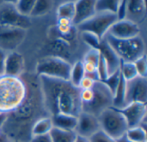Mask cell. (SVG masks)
<instances>
[{
	"label": "cell",
	"mask_w": 147,
	"mask_h": 142,
	"mask_svg": "<svg viewBox=\"0 0 147 142\" xmlns=\"http://www.w3.org/2000/svg\"><path fill=\"white\" fill-rule=\"evenodd\" d=\"M96 0L75 1V15L72 20L74 27H78L96 15Z\"/></svg>",
	"instance_id": "obj_15"
},
{
	"label": "cell",
	"mask_w": 147,
	"mask_h": 142,
	"mask_svg": "<svg viewBox=\"0 0 147 142\" xmlns=\"http://www.w3.org/2000/svg\"><path fill=\"white\" fill-rule=\"evenodd\" d=\"M81 37H82L83 40L84 41V43H86L88 45H90V47L91 49H97L98 45H100V43L102 41L96 35H94L90 33L83 32V33H81Z\"/></svg>",
	"instance_id": "obj_33"
},
{
	"label": "cell",
	"mask_w": 147,
	"mask_h": 142,
	"mask_svg": "<svg viewBox=\"0 0 147 142\" xmlns=\"http://www.w3.org/2000/svg\"><path fill=\"white\" fill-rule=\"evenodd\" d=\"M29 142H52L49 135H40V136H32Z\"/></svg>",
	"instance_id": "obj_38"
},
{
	"label": "cell",
	"mask_w": 147,
	"mask_h": 142,
	"mask_svg": "<svg viewBox=\"0 0 147 142\" xmlns=\"http://www.w3.org/2000/svg\"><path fill=\"white\" fill-rule=\"evenodd\" d=\"M27 86V95L22 105L13 112L7 114V119L1 129L13 141L29 142L33 124L40 118L49 117L44 108L38 76H21Z\"/></svg>",
	"instance_id": "obj_1"
},
{
	"label": "cell",
	"mask_w": 147,
	"mask_h": 142,
	"mask_svg": "<svg viewBox=\"0 0 147 142\" xmlns=\"http://www.w3.org/2000/svg\"><path fill=\"white\" fill-rule=\"evenodd\" d=\"M145 13H146V4L144 1H139V0L127 1V19L132 21L133 17H134L133 21L136 23V19L143 18Z\"/></svg>",
	"instance_id": "obj_20"
},
{
	"label": "cell",
	"mask_w": 147,
	"mask_h": 142,
	"mask_svg": "<svg viewBox=\"0 0 147 142\" xmlns=\"http://www.w3.org/2000/svg\"><path fill=\"white\" fill-rule=\"evenodd\" d=\"M73 142H90V141L88 138H85V137H83V136H80V135H76L75 139H74V141Z\"/></svg>",
	"instance_id": "obj_40"
},
{
	"label": "cell",
	"mask_w": 147,
	"mask_h": 142,
	"mask_svg": "<svg viewBox=\"0 0 147 142\" xmlns=\"http://www.w3.org/2000/svg\"><path fill=\"white\" fill-rule=\"evenodd\" d=\"M115 15H116L117 21H121V20L127 19V1H126V0L120 1V4L118 6Z\"/></svg>",
	"instance_id": "obj_35"
},
{
	"label": "cell",
	"mask_w": 147,
	"mask_h": 142,
	"mask_svg": "<svg viewBox=\"0 0 147 142\" xmlns=\"http://www.w3.org/2000/svg\"><path fill=\"white\" fill-rule=\"evenodd\" d=\"M53 128L66 131L75 133V129L78 124V117L68 115V114H58L56 116L51 117Z\"/></svg>",
	"instance_id": "obj_18"
},
{
	"label": "cell",
	"mask_w": 147,
	"mask_h": 142,
	"mask_svg": "<svg viewBox=\"0 0 147 142\" xmlns=\"http://www.w3.org/2000/svg\"><path fill=\"white\" fill-rule=\"evenodd\" d=\"M84 77V70L82 61H78L71 65L69 81L76 87H78L80 81Z\"/></svg>",
	"instance_id": "obj_24"
},
{
	"label": "cell",
	"mask_w": 147,
	"mask_h": 142,
	"mask_svg": "<svg viewBox=\"0 0 147 142\" xmlns=\"http://www.w3.org/2000/svg\"><path fill=\"white\" fill-rule=\"evenodd\" d=\"M44 108L49 117L68 114L78 117L82 112L80 89L69 81L38 76Z\"/></svg>",
	"instance_id": "obj_2"
},
{
	"label": "cell",
	"mask_w": 147,
	"mask_h": 142,
	"mask_svg": "<svg viewBox=\"0 0 147 142\" xmlns=\"http://www.w3.org/2000/svg\"><path fill=\"white\" fill-rule=\"evenodd\" d=\"M118 111L124 117L127 123L128 129L138 127V126H142L146 118V104L131 103Z\"/></svg>",
	"instance_id": "obj_12"
},
{
	"label": "cell",
	"mask_w": 147,
	"mask_h": 142,
	"mask_svg": "<svg viewBox=\"0 0 147 142\" xmlns=\"http://www.w3.org/2000/svg\"><path fill=\"white\" fill-rule=\"evenodd\" d=\"M24 71V57L16 51L8 52L4 63V75L21 77Z\"/></svg>",
	"instance_id": "obj_16"
},
{
	"label": "cell",
	"mask_w": 147,
	"mask_h": 142,
	"mask_svg": "<svg viewBox=\"0 0 147 142\" xmlns=\"http://www.w3.org/2000/svg\"><path fill=\"white\" fill-rule=\"evenodd\" d=\"M52 142H73L76 134L53 128L49 134Z\"/></svg>",
	"instance_id": "obj_27"
},
{
	"label": "cell",
	"mask_w": 147,
	"mask_h": 142,
	"mask_svg": "<svg viewBox=\"0 0 147 142\" xmlns=\"http://www.w3.org/2000/svg\"><path fill=\"white\" fill-rule=\"evenodd\" d=\"M1 133H2V131H1V129H0V134H1Z\"/></svg>",
	"instance_id": "obj_44"
},
{
	"label": "cell",
	"mask_w": 147,
	"mask_h": 142,
	"mask_svg": "<svg viewBox=\"0 0 147 142\" xmlns=\"http://www.w3.org/2000/svg\"><path fill=\"white\" fill-rule=\"evenodd\" d=\"M140 28L138 23L125 19L116 21L111 26L107 34L118 39H128L140 36Z\"/></svg>",
	"instance_id": "obj_13"
},
{
	"label": "cell",
	"mask_w": 147,
	"mask_h": 142,
	"mask_svg": "<svg viewBox=\"0 0 147 142\" xmlns=\"http://www.w3.org/2000/svg\"><path fill=\"white\" fill-rule=\"evenodd\" d=\"M57 18H66L72 21L75 15V1H69L60 4L57 9Z\"/></svg>",
	"instance_id": "obj_26"
},
{
	"label": "cell",
	"mask_w": 147,
	"mask_h": 142,
	"mask_svg": "<svg viewBox=\"0 0 147 142\" xmlns=\"http://www.w3.org/2000/svg\"><path fill=\"white\" fill-rule=\"evenodd\" d=\"M27 30L9 26H0V49L5 52L15 51L25 40Z\"/></svg>",
	"instance_id": "obj_10"
},
{
	"label": "cell",
	"mask_w": 147,
	"mask_h": 142,
	"mask_svg": "<svg viewBox=\"0 0 147 142\" xmlns=\"http://www.w3.org/2000/svg\"><path fill=\"white\" fill-rule=\"evenodd\" d=\"M120 4L119 0H98L96 1V13H110L116 14L118 6Z\"/></svg>",
	"instance_id": "obj_22"
},
{
	"label": "cell",
	"mask_w": 147,
	"mask_h": 142,
	"mask_svg": "<svg viewBox=\"0 0 147 142\" xmlns=\"http://www.w3.org/2000/svg\"><path fill=\"white\" fill-rule=\"evenodd\" d=\"M121 76V71H120V69H118L117 71L114 72L111 75H109L106 80L102 81L109 89V91L111 92V93L113 95H114V93H115V90H116V88H117V87L119 85Z\"/></svg>",
	"instance_id": "obj_30"
},
{
	"label": "cell",
	"mask_w": 147,
	"mask_h": 142,
	"mask_svg": "<svg viewBox=\"0 0 147 142\" xmlns=\"http://www.w3.org/2000/svg\"><path fill=\"white\" fill-rule=\"evenodd\" d=\"M0 26L16 27L28 30L32 26L30 17L22 15L16 9L14 2H0Z\"/></svg>",
	"instance_id": "obj_9"
},
{
	"label": "cell",
	"mask_w": 147,
	"mask_h": 142,
	"mask_svg": "<svg viewBox=\"0 0 147 142\" xmlns=\"http://www.w3.org/2000/svg\"><path fill=\"white\" fill-rule=\"evenodd\" d=\"M17 11L23 16L30 17L35 0H18L14 2Z\"/></svg>",
	"instance_id": "obj_29"
},
{
	"label": "cell",
	"mask_w": 147,
	"mask_h": 142,
	"mask_svg": "<svg viewBox=\"0 0 147 142\" xmlns=\"http://www.w3.org/2000/svg\"><path fill=\"white\" fill-rule=\"evenodd\" d=\"M53 129V124L51 117H44L38 119L32 126L31 135L40 136L49 135Z\"/></svg>",
	"instance_id": "obj_19"
},
{
	"label": "cell",
	"mask_w": 147,
	"mask_h": 142,
	"mask_svg": "<svg viewBox=\"0 0 147 142\" xmlns=\"http://www.w3.org/2000/svg\"><path fill=\"white\" fill-rule=\"evenodd\" d=\"M27 95V86L22 77L0 76V113L9 114L16 111Z\"/></svg>",
	"instance_id": "obj_3"
},
{
	"label": "cell",
	"mask_w": 147,
	"mask_h": 142,
	"mask_svg": "<svg viewBox=\"0 0 147 142\" xmlns=\"http://www.w3.org/2000/svg\"><path fill=\"white\" fill-rule=\"evenodd\" d=\"M99 131H101V127L98 118L93 115L82 111L78 117V124L75 134L90 139Z\"/></svg>",
	"instance_id": "obj_14"
},
{
	"label": "cell",
	"mask_w": 147,
	"mask_h": 142,
	"mask_svg": "<svg viewBox=\"0 0 147 142\" xmlns=\"http://www.w3.org/2000/svg\"><path fill=\"white\" fill-rule=\"evenodd\" d=\"M126 88H127V81L122 78V76H121L119 85L113 95L112 107L120 110L126 106Z\"/></svg>",
	"instance_id": "obj_21"
},
{
	"label": "cell",
	"mask_w": 147,
	"mask_h": 142,
	"mask_svg": "<svg viewBox=\"0 0 147 142\" xmlns=\"http://www.w3.org/2000/svg\"><path fill=\"white\" fill-rule=\"evenodd\" d=\"M120 71L122 78L126 81H129L134 78H136L138 75L136 68L134 66V63H127V62H121Z\"/></svg>",
	"instance_id": "obj_28"
},
{
	"label": "cell",
	"mask_w": 147,
	"mask_h": 142,
	"mask_svg": "<svg viewBox=\"0 0 147 142\" xmlns=\"http://www.w3.org/2000/svg\"><path fill=\"white\" fill-rule=\"evenodd\" d=\"M99 57H100V52H99V51L96 50V49H91V48H90V49L86 52V54L84 55V57L83 62L90 63H92V64L97 66L98 60H99Z\"/></svg>",
	"instance_id": "obj_34"
},
{
	"label": "cell",
	"mask_w": 147,
	"mask_h": 142,
	"mask_svg": "<svg viewBox=\"0 0 147 142\" xmlns=\"http://www.w3.org/2000/svg\"><path fill=\"white\" fill-rule=\"evenodd\" d=\"M116 141L117 142H132L130 141L125 135L124 136H122V137H121L120 139H118V140H116Z\"/></svg>",
	"instance_id": "obj_43"
},
{
	"label": "cell",
	"mask_w": 147,
	"mask_h": 142,
	"mask_svg": "<svg viewBox=\"0 0 147 142\" xmlns=\"http://www.w3.org/2000/svg\"><path fill=\"white\" fill-rule=\"evenodd\" d=\"M71 64L60 57H46L36 64L35 75L53 79L69 81Z\"/></svg>",
	"instance_id": "obj_5"
},
{
	"label": "cell",
	"mask_w": 147,
	"mask_h": 142,
	"mask_svg": "<svg viewBox=\"0 0 147 142\" xmlns=\"http://www.w3.org/2000/svg\"><path fill=\"white\" fill-rule=\"evenodd\" d=\"M96 81L87 76H84L82 81L79 83L78 88L80 90H88V89H92V87H94Z\"/></svg>",
	"instance_id": "obj_37"
},
{
	"label": "cell",
	"mask_w": 147,
	"mask_h": 142,
	"mask_svg": "<svg viewBox=\"0 0 147 142\" xmlns=\"http://www.w3.org/2000/svg\"><path fill=\"white\" fill-rule=\"evenodd\" d=\"M96 50L99 51L100 54L104 58V60L107 63V66H108L109 75L113 74L114 72L120 69L121 61L119 58V57L115 54V52L113 51V49L110 47V45L108 44V42L106 41L105 39H103L101 41V43L98 45Z\"/></svg>",
	"instance_id": "obj_17"
},
{
	"label": "cell",
	"mask_w": 147,
	"mask_h": 142,
	"mask_svg": "<svg viewBox=\"0 0 147 142\" xmlns=\"http://www.w3.org/2000/svg\"><path fill=\"white\" fill-rule=\"evenodd\" d=\"M97 75L99 77V81H102L104 80H106L108 78V76L109 75V69H108V66L107 63L104 60V58L102 57V56L100 54L99 57V60H98V63H97Z\"/></svg>",
	"instance_id": "obj_32"
},
{
	"label": "cell",
	"mask_w": 147,
	"mask_h": 142,
	"mask_svg": "<svg viewBox=\"0 0 147 142\" xmlns=\"http://www.w3.org/2000/svg\"><path fill=\"white\" fill-rule=\"evenodd\" d=\"M104 39L121 62L134 63L146 55L145 42L140 36L128 39H118L106 34Z\"/></svg>",
	"instance_id": "obj_4"
},
{
	"label": "cell",
	"mask_w": 147,
	"mask_h": 142,
	"mask_svg": "<svg viewBox=\"0 0 147 142\" xmlns=\"http://www.w3.org/2000/svg\"><path fill=\"white\" fill-rule=\"evenodd\" d=\"M131 103H147V78L137 76L127 81L126 105Z\"/></svg>",
	"instance_id": "obj_11"
},
{
	"label": "cell",
	"mask_w": 147,
	"mask_h": 142,
	"mask_svg": "<svg viewBox=\"0 0 147 142\" xmlns=\"http://www.w3.org/2000/svg\"><path fill=\"white\" fill-rule=\"evenodd\" d=\"M7 119V114H3V113H0V129L3 128L5 121Z\"/></svg>",
	"instance_id": "obj_42"
},
{
	"label": "cell",
	"mask_w": 147,
	"mask_h": 142,
	"mask_svg": "<svg viewBox=\"0 0 147 142\" xmlns=\"http://www.w3.org/2000/svg\"><path fill=\"white\" fill-rule=\"evenodd\" d=\"M53 2L50 0H35L30 17H39L47 15L53 9Z\"/></svg>",
	"instance_id": "obj_23"
},
{
	"label": "cell",
	"mask_w": 147,
	"mask_h": 142,
	"mask_svg": "<svg viewBox=\"0 0 147 142\" xmlns=\"http://www.w3.org/2000/svg\"><path fill=\"white\" fill-rule=\"evenodd\" d=\"M116 21L117 18L115 14L96 13V15L90 19L87 20L76 27L81 33H90L96 35L100 40H102L108 33L111 26Z\"/></svg>",
	"instance_id": "obj_8"
},
{
	"label": "cell",
	"mask_w": 147,
	"mask_h": 142,
	"mask_svg": "<svg viewBox=\"0 0 147 142\" xmlns=\"http://www.w3.org/2000/svg\"><path fill=\"white\" fill-rule=\"evenodd\" d=\"M134 66L136 68L138 75L143 78H147V60L146 55L137 59L134 63Z\"/></svg>",
	"instance_id": "obj_31"
},
{
	"label": "cell",
	"mask_w": 147,
	"mask_h": 142,
	"mask_svg": "<svg viewBox=\"0 0 147 142\" xmlns=\"http://www.w3.org/2000/svg\"><path fill=\"white\" fill-rule=\"evenodd\" d=\"M6 56H7V52L0 49V76L3 75L4 73V63H5Z\"/></svg>",
	"instance_id": "obj_39"
},
{
	"label": "cell",
	"mask_w": 147,
	"mask_h": 142,
	"mask_svg": "<svg viewBox=\"0 0 147 142\" xmlns=\"http://www.w3.org/2000/svg\"><path fill=\"white\" fill-rule=\"evenodd\" d=\"M92 90V99L89 104L82 106V111L98 117L103 111L112 107L113 94L105 84L100 81H96Z\"/></svg>",
	"instance_id": "obj_7"
},
{
	"label": "cell",
	"mask_w": 147,
	"mask_h": 142,
	"mask_svg": "<svg viewBox=\"0 0 147 142\" xmlns=\"http://www.w3.org/2000/svg\"><path fill=\"white\" fill-rule=\"evenodd\" d=\"M125 136L132 142H146V129L141 126L129 128L127 130Z\"/></svg>",
	"instance_id": "obj_25"
},
{
	"label": "cell",
	"mask_w": 147,
	"mask_h": 142,
	"mask_svg": "<svg viewBox=\"0 0 147 142\" xmlns=\"http://www.w3.org/2000/svg\"><path fill=\"white\" fill-rule=\"evenodd\" d=\"M13 142H19V141H13Z\"/></svg>",
	"instance_id": "obj_45"
},
{
	"label": "cell",
	"mask_w": 147,
	"mask_h": 142,
	"mask_svg": "<svg viewBox=\"0 0 147 142\" xmlns=\"http://www.w3.org/2000/svg\"><path fill=\"white\" fill-rule=\"evenodd\" d=\"M90 142H117L115 140L104 134L102 130L97 132L91 138H90Z\"/></svg>",
	"instance_id": "obj_36"
},
{
	"label": "cell",
	"mask_w": 147,
	"mask_h": 142,
	"mask_svg": "<svg viewBox=\"0 0 147 142\" xmlns=\"http://www.w3.org/2000/svg\"><path fill=\"white\" fill-rule=\"evenodd\" d=\"M97 118L100 123L101 130L115 141L124 136L128 129L124 117L114 107H109L103 111Z\"/></svg>",
	"instance_id": "obj_6"
},
{
	"label": "cell",
	"mask_w": 147,
	"mask_h": 142,
	"mask_svg": "<svg viewBox=\"0 0 147 142\" xmlns=\"http://www.w3.org/2000/svg\"><path fill=\"white\" fill-rule=\"evenodd\" d=\"M0 142H13V141L10 138H9L4 133L2 132L0 134Z\"/></svg>",
	"instance_id": "obj_41"
}]
</instances>
